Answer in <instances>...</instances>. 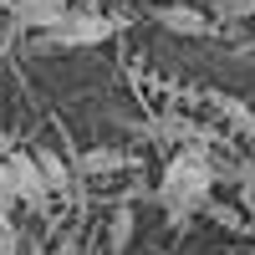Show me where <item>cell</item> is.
Returning a JSON list of instances; mask_svg holds the SVG:
<instances>
[{
  "instance_id": "cell-14",
  "label": "cell",
  "mask_w": 255,
  "mask_h": 255,
  "mask_svg": "<svg viewBox=\"0 0 255 255\" xmlns=\"http://www.w3.org/2000/svg\"><path fill=\"white\" fill-rule=\"evenodd\" d=\"M51 255H82V245H77V235H61V240L51 245Z\"/></svg>"
},
{
  "instance_id": "cell-1",
  "label": "cell",
  "mask_w": 255,
  "mask_h": 255,
  "mask_svg": "<svg viewBox=\"0 0 255 255\" xmlns=\"http://www.w3.org/2000/svg\"><path fill=\"white\" fill-rule=\"evenodd\" d=\"M215 179H220V168H215L209 143H189V148H179V153L163 163V174H158V209L168 215L174 230H184L199 209H209Z\"/></svg>"
},
{
  "instance_id": "cell-8",
  "label": "cell",
  "mask_w": 255,
  "mask_h": 255,
  "mask_svg": "<svg viewBox=\"0 0 255 255\" xmlns=\"http://www.w3.org/2000/svg\"><path fill=\"white\" fill-rule=\"evenodd\" d=\"M215 102H220V113H225L230 123H235V128H240V133H255V113L245 108V102H240V97H215Z\"/></svg>"
},
{
  "instance_id": "cell-18",
  "label": "cell",
  "mask_w": 255,
  "mask_h": 255,
  "mask_svg": "<svg viewBox=\"0 0 255 255\" xmlns=\"http://www.w3.org/2000/svg\"><path fill=\"white\" fill-rule=\"evenodd\" d=\"M250 255H255V250H250Z\"/></svg>"
},
{
  "instance_id": "cell-2",
  "label": "cell",
  "mask_w": 255,
  "mask_h": 255,
  "mask_svg": "<svg viewBox=\"0 0 255 255\" xmlns=\"http://www.w3.org/2000/svg\"><path fill=\"white\" fill-rule=\"evenodd\" d=\"M123 26H128L123 15L92 10V5H72L67 15H61V26L46 31V36H51V46H102V41H113Z\"/></svg>"
},
{
  "instance_id": "cell-5",
  "label": "cell",
  "mask_w": 255,
  "mask_h": 255,
  "mask_svg": "<svg viewBox=\"0 0 255 255\" xmlns=\"http://www.w3.org/2000/svg\"><path fill=\"white\" fill-rule=\"evenodd\" d=\"M67 10H72L67 0H10V15L20 26H31V31H56Z\"/></svg>"
},
{
  "instance_id": "cell-13",
  "label": "cell",
  "mask_w": 255,
  "mask_h": 255,
  "mask_svg": "<svg viewBox=\"0 0 255 255\" xmlns=\"http://www.w3.org/2000/svg\"><path fill=\"white\" fill-rule=\"evenodd\" d=\"M240 215H250V220H255V179H250V184H240Z\"/></svg>"
},
{
  "instance_id": "cell-17",
  "label": "cell",
  "mask_w": 255,
  "mask_h": 255,
  "mask_svg": "<svg viewBox=\"0 0 255 255\" xmlns=\"http://www.w3.org/2000/svg\"><path fill=\"white\" fill-rule=\"evenodd\" d=\"M168 5H174V0H168Z\"/></svg>"
},
{
  "instance_id": "cell-6",
  "label": "cell",
  "mask_w": 255,
  "mask_h": 255,
  "mask_svg": "<svg viewBox=\"0 0 255 255\" xmlns=\"http://www.w3.org/2000/svg\"><path fill=\"white\" fill-rule=\"evenodd\" d=\"M31 158L41 163V174H46V184H51V194H72V168H67V158H61L56 148H46V143H36V148H31Z\"/></svg>"
},
{
  "instance_id": "cell-12",
  "label": "cell",
  "mask_w": 255,
  "mask_h": 255,
  "mask_svg": "<svg viewBox=\"0 0 255 255\" xmlns=\"http://www.w3.org/2000/svg\"><path fill=\"white\" fill-rule=\"evenodd\" d=\"M255 0H220V15H250Z\"/></svg>"
},
{
  "instance_id": "cell-9",
  "label": "cell",
  "mask_w": 255,
  "mask_h": 255,
  "mask_svg": "<svg viewBox=\"0 0 255 255\" xmlns=\"http://www.w3.org/2000/svg\"><path fill=\"white\" fill-rule=\"evenodd\" d=\"M20 194H15V179H10V163L0 158V209H15Z\"/></svg>"
},
{
  "instance_id": "cell-11",
  "label": "cell",
  "mask_w": 255,
  "mask_h": 255,
  "mask_svg": "<svg viewBox=\"0 0 255 255\" xmlns=\"http://www.w3.org/2000/svg\"><path fill=\"white\" fill-rule=\"evenodd\" d=\"M0 245H20V230L10 220V209H0Z\"/></svg>"
},
{
  "instance_id": "cell-10",
  "label": "cell",
  "mask_w": 255,
  "mask_h": 255,
  "mask_svg": "<svg viewBox=\"0 0 255 255\" xmlns=\"http://www.w3.org/2000/svg\"><path fill=\"white\" fill-rule=\"evenodd\" d=\"M128 158L123 153H108V148H97V153H87V158H82V168H123Z\"/></svg>"
},
{
  "instance_id": "cell-7",
  "label": "cell",
  "mask_w": 255,
  "mask_h": 255,
  "mask_svg": "<svg viewBox=\"0 0 255 255\" xmlns=\"http://www.w3.org/2000/svg\"><path fill=\"white\" fill-rule=\"evenodd\" d=\"M133 230H138L133 204H118V209H113V225H108V255H128V245H133Z\"/></svg>"
},
{
  "instance_id": "cell-16",
  "label": "cell",
  "mask_w": 255,
  "mask_h": 255,
  "mask_svg": "<svg viewBox=\"0 0 255 255\" xmlns=\"http://www.w3.org/2000/svg\"><path fill=\"white\" fill-rule=\"evenodd\" d=\"M87 5H92V10H102V0H87Z\"/></svg>"
},
{
  "instance_id": "cell-3",
  "label": "cell",
  "mask_w": 255,
  "mask_h": 255,
  "mask_svg": "<svg viewBox=\"0 0 255 255\" xmlns=\"http://www.w3.org/2000/svg\"><path fill=\"white\" fill-rule=\"evenodd\" d=\"M5 163H10V179H15V194H20V204H26V209H36V215H46L56 194H51L46 174H41V163H36L31 153H10Z\"/></svg>"
},
{
  "instance_id": "cell-15",
  "label": "cell",
  "mask_w": 255,
  "mask_h": 255,
  "mask_svg": "<svg viewBox=\"0 0 255 255\" xmlns=\"http://www.w3.org/2000/svg\"><path fill=\"white\" fill-rule=\"evenodd\" d=\"M0 255H20V245H0Z\"/></svg>"
},
{
  "instance_id": "cell-4",
  "label": "cell",
  "mask_w": 255,
  "mask_h": 255,
  "mask_svg": "<svg viewBox=\"0 0 255 255\" xmlns=\"http://www.w3.org/2000/svg\"><path fill=\"white\" fill-rule=\"evenodd\" d=\"M153 20L163 31H174V36H215V20H209L199 5H184V0H174V5H158Z\"/></svg>"
}]
</instances>
